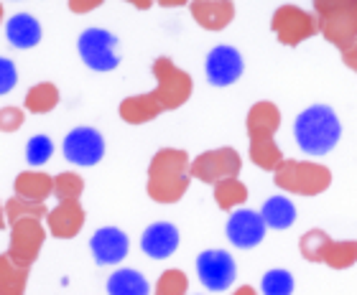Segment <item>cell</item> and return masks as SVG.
<instances>
[{"label":"cell","instance_id":"cell-30","mask_svg":"<svg viewBox=\"0 0 357 295\" xmlns=\"http://www.w3.org/2000/svg\"><path fill=\"white\" fill-rule=\"evenodd\" d=\"M82 191H84V181L79 173L64 170V173L54 176V196L59 201H79Z\"/></svg>","mask_w":357,"mask_h":295},{"label":"cell","instance_id":"cell-16","mask_svg":"<svg viewBox=\"0 0 357 295\" xmlns=\"http://www.w3.org/2000/svg\"><path fill=\"white\" fill-rule=\"evenodd\" d=\"M89 250L97 265H118L128 257L130 239L118 227H100L89 239Z\"/></svg>","mask_w":357,"mask_h":295},{"label":"cell","instance_id":"cell-9","mask_svg":"<svg viewBox=\"0 0 357 295\" xmlns=\"http://www.w3.org/2000/svg\"><path fill=\"white\" fill-rule=\"evenodd\" d=\"M46 239V227L41 224V219L26 216L10 224V244H8V257L13 260L15 265L31 267L41 255Z\"/></svg>","mask_w":357,"mask_h":295},{"label":"cell","instance_id":"cell-13","mask_svg":"<svg viewBox=\"0 0 357 295\" xmlns=\"http://www.w3.org/2000/svg\"><path fill=\"white\" fill-rule=\"evenodd\" d=\"M197 275H199V282L207 290L222 293V290L232 288V282L238 278V265H235L230 252L204 250L197 257Z\"/></svg>","mask_w":357,"mask_h":295},{"label":"cell","instance_id":"cell-2","mask_svg":"<svg viewBox=\"0 0 357 295\" xmlns=\"http://www.w3.org/2000/svg\"><path fill=\"white\" fill-rule=\"evenodd\" d=\"M245 127H248V141H250V158H253V163L258 168L275 173L283 166V161H286L281 148L275 145V138H273L278 133V127H281V110L273 102H268V99L255 102L248 110Z\"/></svg>","mask_w":357,"mask_h":295},{"label":"cell","instance_id":"cell-23","mask_svg":"<svg viewBox=\"0 0 357 295\" xmlns=\"http://www.w3.org/2000/svg\"><path fill=\"white\" fill-rule=\"evenodd\" d=\"M151 285L138 270L120 267L107 278V295H149Z\"/></svg>","mask_w":357,"mask_h":295},{"label":"cell","instance_id":"cell-19","mask_svg":"<svg viewBox=\"0 0 357 295\" xmlns=\"http://www.w3.org/2000/svg\"><path fill=\"white\" fill-rule=\"evenodd\" d=\"M189 10L204 31H225L235 18V3L230 0H194Z\"/></svg>","mask_w":357,"mask_h":295},{"label":"cell","instance_id":"cell-7","mask_svg":"<svg viewBox=\"0 0 357 295\" xmlns=\"http://www.w3.org/2000/svg\"><path fill=\"white\" fill-rule=\"evenodd\" d=\"M153 77H156V87L151 89V95L156 97V102L161 104L164 112L178 110L192 97V89H194L192 77L181 67H176L169 56H158L153 61Z\"/></svg>","mask_w":357,"mask_h":295},{"label":"cell","instance_id":"cell-40","mask_svg":"<svg viewBox=\"0 0 357 295\" xmlns=\"http://www.w3.org/2000/svg\"><path fill=\"white\" fill-rule=\"evenodd\" d=\"M0 23H3V3H0Z\"/></svg>","mask_w":357,"mask_h":295},{"label":"cell","instance_id":"cell-1","mask_svg":"<svg viewBox=\"0 0 357 295\" xmlns=\"http://www.w3.org/2000/svg\"><path fill=\"white\" fill-rule=\"evenodd\" d=\"M189 168L192 161L178 148H161L149 166V184L146 191L158 204H176L189 189Z\"/></svg>","mask_w":357,"mask_h":295},{"label":"cell","instance_id":"cell-36","mask_svg":"<svg viewBox=\"0 0 357 295\" xmlns=\"http://www.w3.org/2000/svg\"><path fill=\"white\" fill-rule=\"evenodd\" d=\"M232 295H258V293H255V288H250V285H243V288H238Z\"/></svg>","mask_w":357,"mask_h":295},{"label":"cell","instance_id":"cell-10","mask_svg":"<svg viewBox=\"0 0 357 295\" xmlns=\"http://www.w3.org/2000/svg\"><path fill=\"white\" fill-rule=\"evenodd\" d=\"M240 168H243V158L235 148H215V150H207L194 158L189 176L215 186L227 178H238Z\"/></svg>","mask_w":357,"mask_h":295},{"label":"cell","instance_id":"cell-32","mask_svg":"<svg viewBox=\"0 0 357 295\" xmlns=\"http://www.w3.org/2000/svg\"><path fill=\"white\" fill-rule=\"evenodd\" d=\"M189 290V280L181 270H166L158 278L156 288H153V295H186Z\"/></svg>","mask_w":357,"mask_h":295},{"label":"cell","instance_id":"cell-35","mask_svg":"<svg viewBox=\"0 0 357 295\" xmlns=\"http://www.w3.org/2000/svg\"><path fill=\"white\" fill-rule=\"evenodd\" d=\"M102 6V0H69V10L72 13H89Z\"/></svg>","mask_w":357,"mask_h":295},{"label":"cell","instance_id":"cell-33","mask_svg":"<svg viewBox=\"0 0 357 295\" xmlns=\"http://www.w3.org/2000/svg\"><path fill=\"white\" fill-rule=\"evenodd\" d=\"M15 84H18V69L8 56H0V95L13 92Z\"/></svg>","mask_w":357,"mask_h":295},{"label":"cell","instance_id":"cell-11","mask_svg":"<svg viewBox=\"0 0 357 295\" xmlns=\"http://www.w3.org/2000/svg\"><path fill=\"white\" fill-rule=\"evenodd\" d=\"M271 29L278 36L283 46H296L306 38L317 36L319 31V21L317 15L304 10L298 6H281L275 8L273 18H271Z\"/></svg>","mask_w":357,"mask_h":295},{"label":"cell","instance_id":"cell-3","mask_svg":"<svg viewBox=\"0 0 357 295\" xmlns=\"http://www.w3.org/2000/svg\"><path fill=\"white\" fill-rule=\"evenodd\" d=\"M294 138L306 155H327L342 138V122L329 104H312L294 120Z\"/></svg>","mask_w":357,"mask_h":295},{"label":"cell","instance_id":"cell-29","mask_svg":"<svg viewBox=\"0 0 357 295\" xmlns=\"http://www.w3.org/2000/svg\"><path fill=\"white\" fill-rule=\"evenodd\" d=\"M26 216H33V219H44L49 216L46 212V204H36V201H26L21 196H13V199L6 201V221L13 224L18 219H26Z\"/></svg>","mask_w":357,"mask_h":295},{"label":"cell","instance_id":"cell-37","mask_svg":"<svg viewBox=\"0 0 357 295\" xmlns=\"http://www.w3.org/2000/svg\"><path fill=\"white\" fill-rule=\"evenodd\" d=\"M161 6L164 8H178V6H184V0H161Z\"/></svg>","mask_w":357,"mask_h":295},{"label":"cell","instance_id":"cell-6","mask_svg":"<svg viewBox=\"0 0 357 295\" xmlns=\"http://www.w3.org/2000/svg\"><path fill=\"white\" fill-rule=\"evenodd\" d=\"M278 189L298 196H319L332 186V173L327 166L314 161H283V166L273 173Z\"/></svg>","mask_w":357,"mask_h":295},{"label":"cell","instance_id":"cell-17","mask_svg":"<svg viewBox=\"0 0 357 295\" xmlns=\"http://www.w3.org/2000/svg\"><path fill=\"white\" fill-rule=\"evenodd\" d=\"M84 227V209L79 201H59L46 216V229L56 239H72Z\"/></svg>","mask_w":357,"mask_h":295},{"label":"cell","instance_id":"cell-24","mask_svg":"<svg viewBox=\"0 0 357 295\" xmlns=\"http://www.w3.org/2000/svg\"><path fill=\"white\" fill-rule=\"evenodd\" d=\"M261 216L268 229H289L296 221V207L289 196H271L263 204Z\"/></svg>","mask_w":357,"mask_h":295},{"label":"cell","instance_id":"cell-27","mask_svg":"<svg viewBox=\"0 0 357 295\" xmlns=\"http://www.w3.org/2000/svg\"><path fill=\"white\" fill-rule=\"evenodd\" d=\"M215 189V201L217 207L225 209V212H238V207H243L248 201V189L240 178H227V181H220V184L212 186Z\"/></svg>","mask_w":357,"mask_h":295},{"label":"cell","instance_id":"cell-31","mask_svg":"<svg viewBox=\"0 0 357 295\" xmlns=\"http://www.w3.org/2000/svg\"><path fill=\"white\" fill-rule=\"evenodd\" d=\"M54 155V143L49 135H33L26 143V163L29 166H44L46 161H52Z\"/></svg>","mask_w":357,"mask_h":295},{"label":"cell","instance_id":"cell-12","mask_svg":"<svg viewBox=\"0 0 357 295\" xmlns=\"http://www.w3.org/2000/svg\"><path fill=\"white\" fill-rule=\"evenodd\" d=\"M64 158L72 166H82V168H92L105 158V138L95 127H75L72 133H67L64 143H61Z\"/></svg>","mask_w":357,"mask_h":295},{"label":"cell","instance_id":"cell-21","mask_svg":"<svg viewBox=\"0 0 357 295\" xmlns=\"http://www.w3.org/2000/svg\"><path fill=\"white\" fill-rule=\"evenodd\" d=\"M118 112L128 125H146V122H151V120H156L158 115H164L161 104L156 102V97L151 95V92L126 97V99L120 102Z\"/></svg>","mask_w":357,"mask_h":295},{"label":"cell","instance_id":"cell-38","mask_svg":"<svg viewBox=\"0 0 357 295\" xmlns=\"http://www.w3.org/2000/svg\"><path fill=\"white\" fill-rule=\"evenodd\" d=\"M0 229H6V204L0 201Z\"/></svg>","mask_w":357,"mask_h":295},{"label":"cell","instance_id":"cell-5","mask_svg":"<svg viewBox=\"0 0 357 295\" xmlns=\"http://www.w3.org/2000/svg\"><path fill=\"white\" fill-rule=\"evenodd\" d=\"M301 257L309 262H321L332 270H347L357 262V242L355 239H332L324 229H309L298 239Z\"/></svg>","mask_w":357,"mask_h":295},{"label":"cell","instance_id":"cell-4","mask_svg":"<svg viewBox=\"0 0 357 295\" xmlns=\"http://www.w3.org/2000/svg\"><path fill=\"white\" fill-rule=\"evenodd\" d=\"M314 15L321 36L344 54L357 41V0H317Z\"/></svg>","mask_w":357,"mask_h":295},{"label":"cell","instance_id":"cell-34","mask_svg":"<svg viewBox=\"0 0 357 295\" xmlns=\"http://www.w3.org/2000/svg\"><path fill=\"white\" fill-rule=\"evenodd\" d=\"M23 125L21 107H3L0 110V133H15Z\"/></svg>","mask_w":357,"mask_h":295},{"label":"cell","instance_id":"cell-8","mask_svg":"<svg viewBox=\"0 0 357 295\" xmlns=\"http://www.w3.org/2000/svg\"><path fill=\"white\" fill-rule=\"evenodd\" d=\"M118 36L105 29H84L77 38V51L92 72H112L118 69L120 56L115 51Z\"/></svg>","mask_w":357,"mask_h":295},{"label":"cell","instance_id":"cell-18","mask_svg":"<svg viewBox=\"0 0 357 295\" xmlns=\"http://www.w3.org/2000/svg\"><path fill=\"white\" fill-rule=\"evenodd\" d=\"M178 229L172 221H153L141 234V250L151 260H166L178 250Z\"/></svg>","mask_w":357,"mask_h":295},{"label":"cell","instance_id":"cell-26","mask_svg":"<svg viewBox=\"0 0 357 295\" xmlns=\"http://www.w3.org/2000/svg\"><path fill=\"white\" fill-rule=\"evenodd\" d=\"M26 110L33 112V115H46V112H52L56 104H59V89L54 81H38L33 87L26 92Z\"/></svg>","mask_w":357,"mask_h":295},{"label":"cell","instance_id":"cell-25","mask_svg":"<svg viewBox=\"0 0 357 295\" xmlns=\"http://www.w3.org/2000/svg\"><path fill=\"white\" fill-rule=\"evenodd\" d=\"M31 267L15 265L8 255H0V295H23L29 285Z\"/></svg>","mask_w":357,"mask_h":295},{"label":"cell","instance_id":"cell-28","mask_svg":"<svg viewBox=\"0 0 357 295\" xmlns=\"http://www.w3.org/2000/svg\"><path fill=\"white\" fill-rule=\"evenodd\" d=\"M296 288V280L289 270H281V267H273L263 275L261 280V293L263 295H291Z\"/></svg>","mask_w":357,"mask_h":295},{"label":"cell","instance_id":"cell-39","mask_svg":"<svg viewBox=\"0 0 357 295\" xmlns=\"http://www.w3.org/2000/svg\"><path fill=\"white\" fill-rule=\"evenodd\" d=\"M133 6L138 8V10H146V8H151V0H135Z\"/></svg>","mask_w":357,"mask_h":295},{"label":"cell","instance_id":"cell-22","mask_svg":"<svg viewBox=\"0 0 357 295\" xmlns=\"http://www.w3.org/2000/svg\"><path fill=\"white\" fill-rule=\"evenodd\" d=\"M13 189L15 196H21V199L46 204V199L54 193V176H49L44 170H23L15 176Z\"/></svg>","mask_w":357,"mask_h":295},{"label":"cell","instance_id":"cell-14","mask_svg":"<svg viewBox=\"0 0 357 295\" xmlns=\"http://www.w3.org/2000/svg\"><path fill=\"white\" fill-rule=\"evenodd\" d=\"M243 72H245V61L235 46L220 44L209 49L207 59H204V74L212 87H230L243 77Z\"/></svg>","mask_w":357,"mask_h":295},{"label":"cell","instance_id":"cell-20","mask_svg":"<svg viewBox=\"0 0 357 295\" xmlns=\"http://www.w3.org/2000/svg\"><path fill=\"white\" fill-rule=\"evenodd\" d=\"M6 38L15 49H33L41 41V23L31 13H13L6 21Z\"/></svg>","mask_w":357,"mask_h":295},{"label":"cell","instance_id":"cell-15","mask_svg":"<svg viewBox=\"0 0 357 295\" xmlns=\"http://www.w3.org/2000/svg\"><path fill=\"white\" fill-rule=\"evenodd\" d=\"M268 227L263 221L261 212H253V209H238L232 212L227 224H225V234L235 247L240 250H253L263 242Z\"/></svg>","mask_w":357,"mask_h":295}]
</instances>
